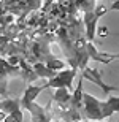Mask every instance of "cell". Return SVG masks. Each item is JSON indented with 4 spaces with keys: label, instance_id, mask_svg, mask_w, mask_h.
<instances>
[{
    "label": "cell",
    "instance_id": "6da1fadb",
    "mask_svg": "<svg viewBox=\"0 0 119 122\" xmlns=\"http://www.w3.org/2000/svg\"><path fill=\"white\" fill-rule=\"evenodd\" d=\"M83 113H84L86 119H89V121L102 122L113 114V109L110 108V105L106 103V100L100 102L94 95L84 92L83 94Z\"/></svg>",
    "mask_w": 119,
    "mask_h": 122
},
{
    "label": "cell",
    "instance_id": "7a4b0ae2",
    "mask_svg": "<svg viewBox=\"0 0 119 122\" xmlns=\"http://www.w3.org/2000/svg\"><path fill=\"white\" fill-rule=\"evenodd\" d=\"M76 68H68V70H60L56 71V75L51 78L49 81L46 82V87H65L70 92H73V79L76 76Z\"/></svg>",
    "mask_w": 119,
    "mask_h": 122
},
{
    "label": "cell",
    "instance_id": "3957f363",
    "mask_svg": "<svg viewBox=\"0 0 119 122\" xmlns=\"http://www.w3.org/2000/svg\"><path fill=\"white\" fill-rule=\"evenodd\" d=\"M0 109H2L5 114H10L16 122H24L22 108H21V100L19 98L2 100V102H0Z\"/></svg>",
    "mask_w": 119,
    "mask_h": 122
},
{
    "label": "cell",
    "instance_id": "277c9868",
    "mask_svg": "<svg viewBox=\"0 0 119 122\" xmlns=\"http://www.w3.org/2000/svg\"><path fill=\"white\" fill-rule=\"evenodd\" d=\"M24 109L30 111L32 122H52V111H49V108H41L35 102L29 103Z\"/></svg>",
    "mask_w": 119,
    "mask_h": 122
},
{
    "label": "cell",
    "instance_id": "5b68a950",
    "mask_svg": "<svg viewBox=\"0 0 119 122\" xmlns=\"http://www.w3.org/2000/svg\"><path fill=\"white\" fill-rule=\"evenodd\" d=\"M81 78H86V79H89V81H92L94 84H97L98 87H102V91H103V94H110V92L114 91V87L108 86L106 82H103V79H102L100 76V71L98 70H95V68H87L84 67L81 70Z\"/></svg>",
    "mask_w": 119,
    "mask_h": 122
},
{
    "label": "cell",
    "instance_id": "8992f818",
    "mask_svg": "<svg viewBox=\"0 0 119 122\" xmlns=\"http://www.w3.org/2000/svg\"><path fill=\"white\" fill-rule=\"evenodd\" d=\"M45 89H48L46 87V84H43V86H33V84H30L29 87H26V91H24V95L21 100V108H26L29 103H32V102H35L37 100V97L41 94V92L45 91Z\"/></svg>",
    "mask_w": 119,
    "mask_h": 122
},
{
    "label": "cell",
    "instance_id": "52a82bcc",
    "mask_svg": "<svg viewBox=\"0 0 119 122\" xmlns=\"http://www.w3.org/2000/svg\"><path fill=\"white\" fill-rule=\"evenodd\" d=\"M97 22H98V18H97L92 10H87L86 14H84V24H86V36L87 41H94L95 38V32H97Z\"/></svg>",
    "mask_w": 119,
    "mask_h": 122
},
{
    "label": "cell",
    "instance_id": "ba28073f",
    "mask_svg": "<svg viewBox=\"0 0 119 122\" xmlns=\"http://www.w3.org/2000/svg\"><path fill=\"white\" fill-rule=\"evenodd\" d=\"M83 94H84V91H83V78H79L78 86L73 89L72 98H70V106L73 109H76V111H79L83 108Z\"/></svg>",
    "mask_w": 119,
    "mask_h": 122
},
{
    "label": "cell",
    "instance_id": "9c48e42d",
    "mask_svg": "<svg viewBox=\"0 0 119 122\" xmlns=\"http://www.w3.org/2000/svg\"><path fill=\"white\" fill-rule=\"evenodd\" d=\"M52 98L57 105L60 106H68L70 105V98H72V92L68 89H65V87H57L52 95Z\"/></svg>",
    "mask_w": 119,
    "mask_h": 122
},
{
    "label": "cell",
    "instance_id": "30bf717a",
    "mask_svg": "<svg viewBox=\"0 0 119 122\" xmlns=\"http://www.w3.org/2000/svg\"><path fill=\"white\" fill-rule=\"evenodd\" d=\"M32 71L35 73V76H40V78H48V79H51V78L56 75V71H52V70H49V68L45 65V62H35L32 63Z\"/></svg>",
    "mask_w": 119,
    "mask_h": 122
},
{
    "label": "cell",
    "instance_id": "8fae6325",
    "mask_svg": "<svg viewBox=\"0 0 119 122\" xmlns=\"http://www.w3.org/2000/svg\"><path fill=\"white\" fill-rule=\"evenodd\" d=\"M45 65L49 68V70H52V71H60V70H64L65 62H62V60H59V59H54V57H49V59L45 62Z\"/></svg>",
    "mask_w": 119,
    "mask_h": 122
},
{
    "label": "cell",
    "instance_id": "7c38bea8",
    "mask_svg": "<svg viewBox=\"0 0 119 122\" xmlns=\"http://www.w3.org/2000/svg\"><path fill=\"white\" fill-rule=\"evenodd\" d=\"M106 103L110 105L113 113H119V97H110V98L106 100Z\"/></svg>",
    "mask_w": 119,
    "mask_h": 122
},
{
    "label": "cell",
    "instance_id": "4fadbf2b",
    "mask_svg": "<svg viewBox=\"0 0 119 122\" xmlns=\"http://www.w3.org/2000/svg\"><path fill=\"white\" fill-rule=\"evenodd\" d=\"M92 11H94V14H95L97 18L100 19L102 16H105V14H106V11H108V10H106L105 5H95V6L92 8Z\"/></svg>",
    "mask_w": 119,
    "mask_h": 122
},
{
    "label": "cell",
    "instance_id": "5bb4252c",
    "mask_svg": "<svg viewBox=\"0 0 119 122\" xmlns=\"http://www.w3.org/2000/svg\"><path fill=\"white\" fill-rule=\"evenodd\" d=\"M6 63H8L11 68H16V67H19V63H21V59H19L18 56H10L8 59H6Z\"/></svg>",
    "mask_w": 119,
    "mask_h": 122
},
{
    "label": "cell",
    "instance_id": "9a60e30c",
    "mask_svg": "<svg viewBox=\"0 0 119 122\" xmlns=\"http://www.w3.org/2000/svg\"><path fill=\"white\" fill-rule=\"evenodd\" d=\"M111 11H119V0H114L111 3Z\"/></svg>",
    "mask_w": 119,
    "mask_h": 122
},
{
    "label": "cell",
    "instance_id": "2e32d148",
    "mask_svg": "<svg viewBox=\"0 0 119 122\" xmlns=\"http://www.w3.org/2000/svg\"><path fill=\"white\" fill-rule=\"evenodd\" d=\"M106 33H108V29H105V27H100V29H98V35L106 36Z\"/></svg>",
    "mask_w": 119,
    "mask_h": 122
},
{
    "label": "cell",
    "instance_id": "e0dca14e",
    "mask_svg": "<svg viewBox=\"0 0 119 122\" xmlns=\"http://www.w3.org/2000/svg\"><path fill=\"white\" fill-rule=\"evenodd\" d=\"M111 59H113V60L119 59V52H118V54H111Z\"/></svg>",
    "mask_w": 119,
    "mask_h": 122
},
{
    "label": "cell",
    "instance_id": "ac0fdd59",
    "mask_svg": "<svg viewBox=\"0 0 119 122\" xmlns=\"http://www.w3.org/2000/svg\"><path fill=\"white\" fill-rule=\"evenodd\" d=\"M83 122H84V121H83ZM102 122H111V121H102Z\"/></svg>",
    "mask_w": 119,
    "mask_h": 122
}]
</instances>
